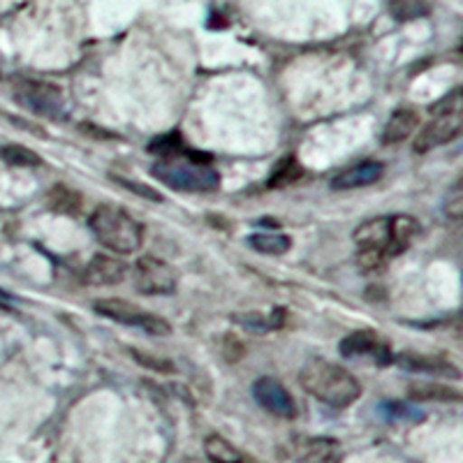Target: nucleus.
I'll list each match as a JSON object with an SVG mask.
<instances>
[{"label":"nucleus","instance_id":"nucleus-1","mask_svg":"<svg viewBox=\"0 0 463 463\" xmlns=\"http://www.w3.org/2000/svg\"><path fill=\"white\" fill-rule=\"evenodd\" d=\"M420 234V222L412 216H380L362 222L354 232L357 262L364 274H375L392 258H399Z\"/></svg>","mask_w":463,"mask_h":463},{"label":"nucleus","instance_id":"nucleus-2","mask_svg":"<svg viewBox=\"0 0 463 463\" xmlns=\"http://www.w3.org/2000/svg\"><path fill=\"white\" fill-rule=\"evenodd\" d=\"M299 383L313 399L329 408H347L362 396V384L341 364L313 357L301 366Z\"/></svg>","mask_w":463,"mask_h":463},{"label":"nucleus","instance_id":"nucleus-3","mask_svg":"<svg viewBox=\"0 0 463 463\" xmlns=\"http://www.w3.org/2000/svg\"><path fill=\"white\" fill-rule=\"evenodd\" d=\"M153 176L176 193H211L221 179L218 172L202 156L179 151L153 165Z\"/></svg>","mask_w":463,"mask_h":463},{"label":"nucleus","instance_id":"nucleus-4","mask_svg":"<svg viewBox=\"0 0 463 463\" xmlns=\"http://www.w3.org/2000/svg\"><path fill=\"white\" fill-rule=\"evenodd\" d=\"M93 237L116 255L137 253L144 241V230L130 213L118 206H98L89 218Z\"/></svg>","mask_w":463,"mask_h":463},{"label":"nucleus","instance_id":"nucleus-5","mask_svg":"<svg viewBox=\"0 0 463 463\" xmlns=\"http://www.w3.org/2000/svg\"><path fill=\"white\" fill-rule=\"evenodd\" d=\"M463 128V116H461V98L457 93L449 95L448 102H442L440 111L433 116L427 126L421 128L420 135L412 142V151L424 156V153H431L433 148H440L445 144H449L452 139H457L461 135Z\"/></svg>","mask_w":463,"mask_h":463},{"label":"nucleus","instance_id":"nucleus-6","mask_svg":"<svg viewBox=\"0 0 463 463\" xmlns=\"http://www.w3.org/2000/svg\"><path fill=\"white\" fill-rule=\"evenodd\" d=\"M93 308L98 316L107 317V320L135 326V329H142L144 334H151V336H167L172 332L167 320H163L160 316H153V313L144 311V308L126 299H98Z\"/></svg>","mask_w":463,"mask_h":463},{"label":"nucleus","instance_id":"nucleus-7","mask_svg":"<svg viewBox=\"0 0 463 463\" xmlns=\"http://www.w3.org/2000/svg\"><path fill=\"white\" fill-rule=\"evenodd\" d=\"M14 98L28 111L52 121H61L65 116V95L56 84L35 80H22L14 86Z\"/></svg>","mask_w":463,"mask_h":463},{"label":"nucleus","instance_id":"nucleus-8","mask_svg":"<svg viewBox=\"0 0 463 463\" xmlns=\"http://www.w3.org/2000/svg\"><path fill=\"white\" fill-rule=\"evenodd\" d=\"M132 279H135V288L146 297L174 295L176 285H179L176 269L165 260L153 258V255H144L137 260V264L132 269Z\"/></svg>","mask_w":463,"mask_h":463},{"label":"nucleus","instance_id":"nucleus-9","mask_svg":"<svg viewBox=\"0 0 463 463\" xmlns=\"http://www.w3.org/2000/svg\"><path fill=\"white\" fill-rule=\"evenodd\" d=\"M253 396L258 405H262L264 411L271 412L274 417H280V420H295L297 417L295 399L288 392V387L276 378L264 375V378L255 380Z\"/></svg>","mask_w":463,"mask_h":463},{"label":"nucleus","instance_id":"nucleus-10","mask_svg":"<svg viewBox=\"0 0 463 463\" xmlns=\"http://www.w3.org/2000/svg\"><path fill=\"white\" fill-rule=\"evenodd\" d=\"M341 354L345 357H369L380 364H387L392 359V350L387 343L373 332H354L341 341Z\"/></svg>","mask_w":463,"mask_h":463},{"label":"nucleus","instance_id":"nucleus-11","mask_svg":"<svg viewBox=\"0 0 463 463\" xmlns=\"http://www.w3.org/2000/svg\"><path fill=\"white\" fill-rule=\"evenodd\" d=\"M128 276V267L121 260L111 255H95L84 269V283L95 288H107V285H118Z\"/></svg>","mask_w":463,"mask_h":463},{"label":"nucleus","instance_id":"nucleus-12","mask_svg":"<svg viewBox=\"0 0 463 463\" xmlns=\"http://www.w3.org/2000/svg\"><path fill=\"white\" fill-rule=\"evenodd\" d=\"M384 167L383 163H375V160H364V163L353 165V167L343 169L332 179V190H357L366 188V185H373L375 181L383 179Z\"/></svg>","mask_w":463,"mask_h":463},{"label":"nucleus","instance_id":"nucleus-13","mask_svg":"<svg viewBox=\"0 0 463 463\" xmlns=\"http://www.w3.org/2000/svg\"><path fill=\"white\" fill-rule=\"evenodd\" d=\"M396 364L401 369L412 371V373H427V375H448V378H461L458 369L448 359L431 357V354H399Z\"/></svg>","mask_w":463,"mask_h":463},{"label":"nucleus","instance_id":"nucleus-14","mask_svg":"<svg viewBox=\"0 0 463 463\" xmlns=\"http://www.w3.org/2000/svg\"><path fill=\"white\" fill-rule=\"evenodd\" d=\"M292 454L301 463H336L338 442L329 438H301L295 442Z\"/></svg>","mask_w":463,"mask_h":463},{"label":"nucleus","instance_id":"nucleus-15","mask_svg":"<svg viewBox=\"0 0 463 463\" xmlns=\"http://www.w3.org/2000/svg\"><path fill=\"white\" fill-rule=\"evenodd\" d=\"M234 322H237L239 326H243L246 332H253V334L276 332V329H280V326L285 325V311L283 308H274V311H269V313H260V311L237 313V316H234Z\"/></svg>","mask_w":463,"mask_h":463},{"label":"nucleus","instance_id":"nucleus-16","mask_svg":"<svg viewBox=\"0 0 463 463\" xmlns=\"http://www.w3.org/2000/svg\"><path fill=\"white\" fill-rule=\"evenodd\" d=\"M420 123V116L415 109H396L390 116V121L383 130V142L384 144H399L403 139H408V135H412Z\"/></svg>","mask_w":463,"mask_h":463},{"label":"nucleus","instance_id":"nucleus-17","mask_svg":"<svg viewBox=\"0 0 463 463\" xmlns=\"http://www.w3.org/2000/svg\"><path fill=\"white\" fill-rule=\"evenodd\" d=\"M408 396L415 401H438V403H457V401H461V392L440 383H412L408 387Z\"/></svg>","mask_w":463,"mask_h":463},{"label":"nucleus","instance_id":"nucleus-18","mask_svg":"<svg viewBox=\"0 0 463 463\" xmlns=\"http://www.w3.org/2000/svg\"><path fill=\"white\" fill-rule=\"evenodd\" d=\"M246 241L253 250L264 255H283L288 253L289 246H292L289 237H285L280 232H255V234H250Z\"/></svg>","mask_w":463,"mask_h":463},{"label":"nucleus","instance_id":"nucleus-19","mask_svg":"<svg viewBox=\"0 0 463 463\" xmlns=\"http://www.w3.org/2000/svg\"><path fill=\"white\" fill-rule=\"evenodd\" d=\"M204 452L211 463H243L241 452H239L227 438L218 436V433H211V436L206 438Z\"/></svg>","mask_w":463,"mask_h":463},{"label":"nucleus","instance_id":"nucleus-20","mask_svg":"<svg viewBox=\"0 0 463 463\" xmlns=\"http://www.w3.org/2000/svg\"><path fill=\"white\" fill-rule=\"evenodd\" d=\"M387 10L396 22H412L429 14V5L424 0H392Z\"/></svg>","mask_w":463,"mask_h":463},{"label":"nucleus","instance_id":"nucleus-21","mask_svg":"<svg viewBox=\"0 0 463 463\" xmlns=\"http://www.w3.org/2000/svg\"><path fill=\"white\" fill-rule=\"evenodd\" d=\"M304 176V169L297 163L295 158H285L279 167L274 169L271 179H269V188H285V185H292L295 181H299Z\"/></svg>","mask_w":463,"mask_h":463},{"label":"nucleus","instance_id":"nucleus-22","mask_svg":"<svg viewBox=\"0 0 463 463\" xmlns=\"http://www.w3.org/2000/svg\"><path fill=\"white\" fill-rule=\"evenodd\" d=\"M0 156L7 160L10 165H19V167H33V165H40V158L35 153L26 146H5L0 151Z\"/></svg>","mask_w":463,"mask_h":463},{"label":"nucleus","instance_id":"nucleus-23","mask_svg":"<svg viewBox=\"0 0 463 463\" xmlns=\"http://www.w3.org/2000/svg\"><path fill=\"white\" fill-rule=\"evenodd\" d=\"M130 354L135 362H139L142 366H146V369H151V371H158V373H169V371H174V366L169 359L156 357V354H151V353H142V350H137V347H130Z\"/></svg>","mask_w":463,"mask_h":463},{"label":"nucleus","instance_id":"nucleus-24","mask_svg":"<svg viewBox=\"0 0 463 463\" xmlns=\"http://www.w3.org/2000/svg\"><path fill=\"white\" fill-rule=\"evenodd\" d=\"M463 213V195H461V185H454L449 190V195L445 197V216L452 218V221H458Z\"/></svg>","mask_w":463,"mask_h":463},{"label":"nucleus","instance_id":"nucleus-25","mask_svg":"<svg viewBox=\"0 0 463 463\" xmlns=\"http://www.w3.org/2000/svg\"><path fill=\"white\" fill-rule=\"evenodd\" d=\"M0 77H3V72H0Z\"/></svg>","mask_w":463,"mask_h":463}]
</instances>
